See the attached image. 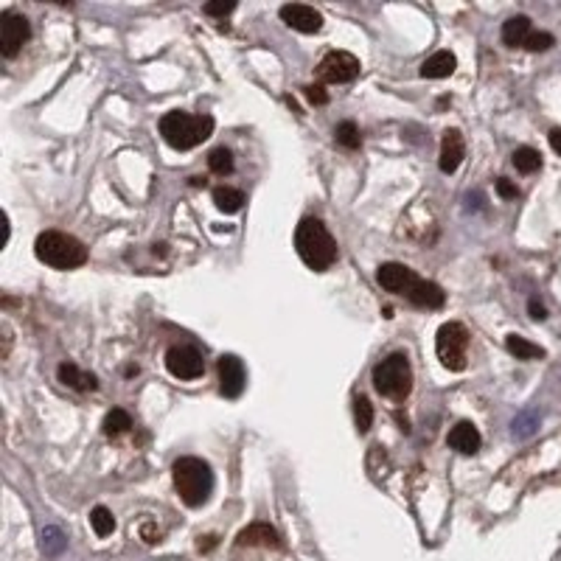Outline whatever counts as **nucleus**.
Here are the masks:
<instances>
[{"label": "nucleus", "mask_w": 561, "mask_h": 561, "mask_svg": "<svg viewBox=\"0 0 561 561\" xmlns=\"http://www.w3.org/2000/svg\"><path fill=\"white\" fill-rule=\"evenodd\" d=\"M295 250L300 261L315 269V273H326L337 261V242L329 233V228L320 222L317 216H303L295 228Z\"/></svg>", "instance_id": "1"}, {"label": "nucleus", "mask_w": 561, "mask_h": 561, "mask_svg": "<svg viewBox=\"0 0 561 561\" xmlns=\"http://www.w3.org/2000/svg\"><path fill=\"white\" fill-rule=\"evenodd\" d=\"M214 132V118L211 115H189L183 110H172L160 118V135L163 141L180 149V152H189L194 146H199L202 141H208Z\"/></svg>", "instance_id": "2"}, {"label": "nucleus", "mask_w": 561, "mask_h": 561, "mask_svg": "<svg viewBox=\"0 0 561 561\" xmlns=\"http://www.w3.org/2000/svg\"><path fill=\"white\" fill-rule=\"evenodd\" d=\"M172 474H175V488L185 505L199 508L208 503L214 491V471L202 457H191V455L180 457L172 466Z\"/></svg>", "instance_id": "3"}, {"label": "nucleus", "mask_w": 561, "mask_h": 561, "mask_svg": "<svg viewBox=\"0 0 561 561\" xmlns=\"http://www.w3.org/2000/svg\"><path fill=\"white\" fill-rule=\"evenodd\" d=\"M34 256L54 269H76L88 261V247L76 236L62 230H45L34 242Z\"/></svg>", "instance_id": "4"}, {"label": "nucleus", "mask_w": 561, "mask_h": 561, "mask_svg": "<svg viewBox=\"0 0 561 561\" xmlns=\"http://www.w3.org/2000/svg\"><path fill=\"white\" fill-rule=\"evenodd\" d=\"M373 387H377L385 399H396V401L407 399V393L413 390V365L407 360V354L396 351L373 365Z\"/></svg>", "instance_id": "5"}, {"label": "nucleus", "mask_w": 561, "mask_h": 561, "mask_svg": "<svg viewBox=\"0 0 561 561\" xmlns=\"http://www.w3.org/2000/svg\"><path fill=\"white\" fill-rule=\"evenodd\" d=\"M435 351H438L440 365L447 370L461 373L469 360V331L464 323H455V320L444 323L435 334Z\"/></svg>", "instance_id": "6"}, {"label": "nucleus", "mask_w": 561, "mask_h": 561, "mask_svg": "<svg viewBox=\"0 0 561 561\" xmlns=\"http://www.w3.org/2000/svg\"><path fill=\"white\" fill-rule=\"evenodd\" d=\"M362 71V62L356 59L348 51H329L326 57L320 59L317 65V76L320 82H329V84H346L354 82Z\"/></svg>", "instance_id": "7"}, {"label": "nucleus", "mask_w": 561, "mask_h": 561, "mask_svg": "<svg viewBox=\"0 0 561 561\" xmlns=\"http://www.w3.org/2000/svg\"><path fill=\"white\" fill-rule=\"evenodd\" d=\"M31 37V26L23 14L17 12H4L0 14V54L6 59H14L20 54V48Z\"/></svg>", "instance_id": "8"}, {"label": "nucleus", "mask_w": 561, "mask_h": 561, "mask_svg": "<svg viewBox=\"0 0 561 561\" xmlns=\"http://www.w3.org/2000/svg\"><path fill=\"white\" fill-rule=\"evenodd\" d=\"M166 368L175 379H199L206 373V360L194 346H172L166 351Z\"/></svg>", "instance_id": "9"}, {"label": "nucleus", "mask_w": 561, "mask_h": 561, "mask_svg": "<svg viewBox=\"0 0 561 561\" xmlns=\"http://www.w3.org/2000/svg\"><path fill=\"white\" fill-rule=\"evenodd\" d=\"M216 370H219V393H222L225 399H239L245 393V385H247L245 365H242L239 356L225 354L222 360H219Z\"/></svg>", "instance_id": "10"}, {"label": "nucleus", "mask_w": 561, "mask_h": 561, "mask_svg": "<svg viewBox=\"0 0 561 561\" xmlns=\"http://www.w3.org/2000/svg\"><path fill=\"white\" fill-rule=\"evenodd\" d=\"M281 20L295 28L300 34H317L323 28V14L315 6H306V4H284L281 6Z\"/></svg>", "instance_id": "11"}, {"label": "nucleus", "mask_w": 561, "mask_h": 561, "mask_svg": "<svg viewBox=\"0 0 561 561\" xmlns=\"http://www.w3.org/2000/svg\"><path fill=\"white\" fill-rule=\"evenodd\" d=\"M418 276L413 273L410 267H404L399 261H387L379 267V273H377V281L379 286L385 289V292H393V295H407V289L413 286Z\"/></svg>", "instance_id": "12"}, {"label": "nucleus", "mask_w": 561, "mask_h": 561, "mask_svg": "<svg viewBox=\"0 0 561 561\" xmlns=\"http://www.w3.org/2000/svg\"><path fill=\"white\" fill-rule=\"evenodd\" d=\"M466 155V144H464V135L457 129H447L444 138H440V158H438V168L444 175L457 172V166L464 163Z\"/></svg>", "instance_id": "13"}, {"label": "nucleus", "mask_w": 561, "mask_h": 561, "mask_svg": "<svg viewBox=\"0 0 561 561\" xmlns=\"http://www.w3.org/2000/svg\"><path fill=\"white\" fill-rule=\"evenodd\" d=\"M407 300H410L413 306H418V309H440V306L447 303V295L444 289H440L438 284L427 281V278H416L413 286L407 289Z\"/></svg>", "instance_id": "14"}, {"label": "nucleus", "mask_w": 561, "mask_h": 561, "mask_svg": "<svg viewBox=\"0 0 561 561\" xmlns=\"http://www.w3.org/2000/svg\"><path fill=\"white\" fill-rule=\"evenodd\" d=\"M449 447L452 449H457L461 455H474L480 449V444H483V438H480V430L474 427L471 421H457L455 427L449 430Z\"/></svg>", "instance_id": "15"}, {"label": "nucleus", "mask_w": 561, "mask_h": 561, "mask_svg": "<svg viewBox=\"0 0 561 561\" xmlns=\"http://www.w3.org/2000/svg\"><path fill=\"white\" fill-rule=\"evenodd\" d=\"M236 545L239 548H281V536H278L276 528H269V525H264V522H256V525H250V528H245L239 534Z\"/></svg>", "instance_id": "16"}, {"label": "nucleus", "mask_w": 561, "mask_h": 561, "mask_svg": "<svg viewBox=\"0 0 561 561\" xmlns=\"http://www.w3.org/2000/svg\"><path fill=\"white\" fill-rule=\"evenodd\" d=\"M455 67H457V59L452 51H435L430 59H424L421 76L424 79H447L455 74Z\"/></svg>", "instance_id": "17"}, {"label": "nucleus", "mask_w": 561, "mask_h": 561, "mask_svg": "<svg viewBox=\"0 0 561 561\" xmlns=\"http://www.w3.org/2000/svg\"><path fill=\"white\" fill-rule=\"evenodd\" d=\"M534 34V26L525 14H517L511 17V20H505L503 26V43L511 45V48H525V43H528V37Z\"/></svg>", "instance_id": "18"}, {"label": "nucleus", "mask_w": 561, "mask_h": 561, "mask_svg": "<svg viewBox=\"0 0 561 561\" xmlns=\"http://www.w3.org/2000/svg\"><path fill=\"white\" fill-rule=\"evenodd\" d=\"M57 377H59L62 385L74 387V390H96V387H98V382H96L93 373H82L74 362H62V365L57 368Z\"/></svg>", "instance_id": "19"}, {"label": "nucleus", "mask_w": 561, "mask_h": 561, "mask_svg": "<svg viewBox=\"0 0 561 561\" xmlns=\"http://www.w3.org/2000/svg\"><path fill=\"white\" fill-rule=\"evenodd\" d=\"M214 202L219 211L225 214H239L245 208V194L239 189H230V185H219V189H214Z\"/></svg>", "instance_id": "20"}, {"label": "nucleus", "mask_w": 561, "mask_h": 561, "mask_svg": "<svg viewBox=\"0 0 561 561\" xmlns=\"http://www.w3.org/2000/svg\"><path fill=\"white\" fill-rule=\"evenodd\" d=\"M505 348L508 354H514L517 360H539V356H545V348H539L536 343H531V339H525L519 334H508Z\"/></svg>", "instance_id": "21"}, {"label": "nucleus", "mask_w": 561, "mask_h": 561, "mask_svg": "<svg viewBox=\"0 0 561 561\" xmlns=\"http://www.w3.org/2000/svg\"><path fill=\"white\" fill-rule=\"evenodd\" d=\"M514 166H517V172H522V175H534V172H539V168H542V155L531 146H519L514 152Z\"/></svg>", "instance_id": "22"}, {"label": "nucleus", "mask_w": 561, "mask_h": 561, "mask_svg": "<svg viewBox=\"0 0 561 561\" xmlns=\"http://www.w3.org/2000/svg\"><path fill=\"white\" fill-rule=\"evenodd\" d=\"M90 525H93V534L105 539V536H110L115 531V517H113L110 508L96 505L93 511H90Z\"/></svg>", "instance_id": "23"}, {"label": "nucleus", "mask_w": 561, "mask_h": 561, "mask_svg": "<svg viewBox=\"0 0 561 561\" xmlns=\"http://www.w3.org/2000/svg\"><path fill=\"white\" fill-rule=\"evenodd\" d=\"M129 427H132V418H129L127 410H121V407H115V410H110L105 416V435H110V438L124 435Z\"/></svg>", "instance_id": "24"}, {"label": "nucleus", "mask_w": 561, "mask_h": 561, "mask_svg": "<svg viewBox=\"0 0 561 561\" xmlns=\"http://www.w3.org/2000/svg\"><path fill=\"white\" fill-rule=\"evenodd\" d=\"M208 168H211L214 175H219V177L230 175L233 172V155H230V149H225V146L214 149L211 155H208Z\"/></svg>", "instance_id": "25"}, {"label": "nucleus", "mask_w": 561, "mask_h": 561, "mask_svg": "<svg viewBox=\"0 0 561 561\" xmlns=\"http://www.w3.org/2000/svg\"><path fill=\"white\" fill-rule=\"evenodd\" d=\"M354 421H356V430H360V435H365L370 430V424H373V404L365 396H356V401H354Z\"/></svg>", "instance_id": "26"}, {"label": "nucleus", "mask_w": 561, "mask_h": 561, "mask_svg": "<svg viewBox=\"0 0 561 561\" xmlns=\"http://www.w3.org/2000/svg\"><path fill=\"white\" fill-rule=\"evenodd\" d=\"M334 135H337V144L346 146V149H360V144H362V135H360V129H356L354 121H343L334 129Z\"/></svg>", "instance_id": "27"}, {"label": "nucleus", "mask_w": 561, "mask_h": 561, "mask_svg": "<svg viewBox=\"0 0 561 561\" xmlns=\"http://www.w3.org/2000/svg\"><path fill=\"white\" fill-rule=\"evenodd\" d=\"M43 548H45V553H59L65 548L62 534L57 528H45L43 531Z\"/></svg>", "instance_id": "28"}, {"label": "nucleus", "mask_w": 561, "mask_h": 561, "mask_svg": "<svg viewBox=\"0 0 561 561\" xmlns=\"http://www.w3.org/2000/svg\"><path fill=\"white\" fill-rule=\"evenodd\" d=\"M525 48H528V51H548V48H553V34L534 31L528 37V43H525Z\"/></svg>", "instance_id": "29"}, {"label": "nucleus", "mask_w": 561, "mask_h": 561, "mask_svg": "<svg viewBox=\"0 0 561 561\" xmlns=\"http://www.w3.org/2000/svg\"><path fill=\"white\" fill-rule=\"evenodd\" d=\"M233 9H236L233 0H228V4H225V0H214V4H206V6H202V12L211 14V17H225V14H230Z\"/></svg>", "instance_id": "30"}, {"label": "nucleus", "mask_w": 561, "mask_h": 561, "mask_svg": "<svg viewBox=\"0 0 561 561\" xmlns=\"http://www.w3.org/2000/svg\"><path fill=\"white\" fill-rule=\"evenodd\" d=\"M303 96L312 101V105H329V93L320 88V84H309V88H303Z\"/></svg>", "instance_id": "31"}, {"label": "nucleus", "mask_w": 561, "mask_h": 561, "mask_svg": "<svg viewBox=\"0 0 561 561\" xmlns=\"http://www.w3.org/2000/svg\"><path fill=\"white\" fill-rule=\"evenodd\" d=\"M497 194L503 197V199H514L517 194H519V189L511 183V180H505V177H500L497 180Z\"/></svg>", "instance_id": "32"}, {"label": "nucleus", "mask_w": 561, "mask_h": 561, "mask_svg": "<svg viewBox=\"0 0 561 561\" xmlns=\"http://www.w3.org/2000/svg\"><path fill=\"white\" fill-rule=\"evenodd\" d=\"M144 536L149 545H155V542H160V531L155 528V525H144Z\"/></svg>", "instance_id": "33"}, {"label": "nucleus", "mask_w": 561, "mask_h": 561, "mask_svg": "<svg viewBox=\"0 0 561 561\" xmlns=\"http://www.w3.org/2000/svg\"><path fill=\"white\" fill-rule=\"evenodd\" d=\"M528 309H531V317H534V320H545V317H548V315H545V306L536 303V300L528 303Z\"/></svg>", "instance_id": "34"}, {"label": "nucleus", "mask_w": 561, "mask_h": 561, "mask_svg": "<svg viewBox=\"0 0 561 561\" xmlns=\"http://www.w3.org/2000/svg\"><path fill=\"white\" fill-rule=\"evenodd\" d=\"M550 146L556 155H561V129H550Z\"/></svg>", "instance_id": "35"}]
</instances>
